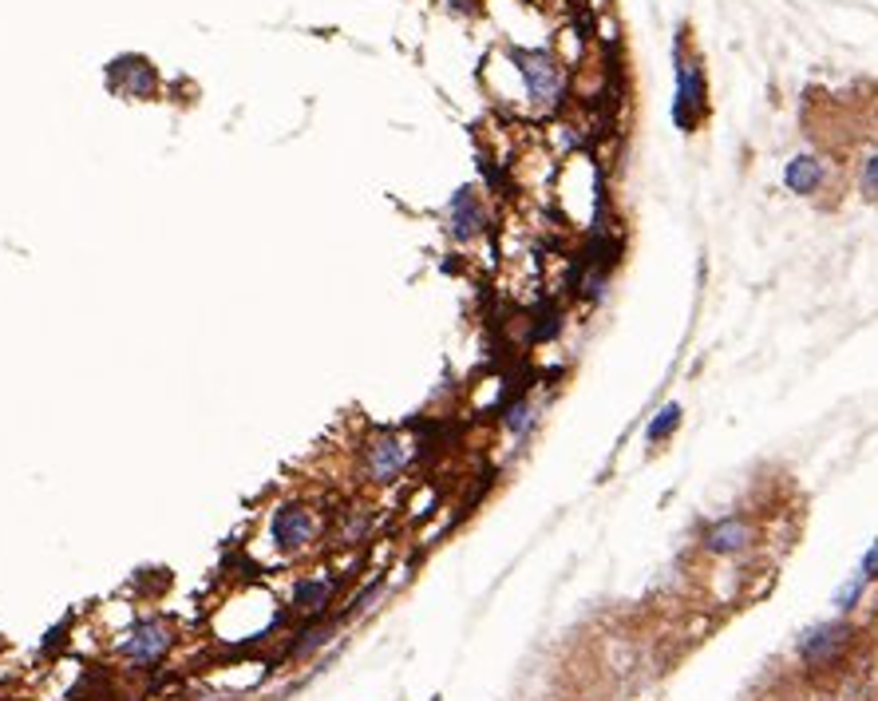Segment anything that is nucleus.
I'll return each mask as SVG.
<instances>
[{"label":"nucleus","mask_w":878,"mask_h":701,"mask_svg":"<svg viewBox=\"0 0 878 701\" xmlns=\"http://www.w3.org/2000/svg\"><path fill=\"white\" fill-rule=\"evenodd\" d=\"M369 535V511L364 508H348L340 515V527H337V543L340 547H353V543H364Z\"/></svg>","instance_id":"4468645a"},{"label":"nucleus","mask_w":878,"mask_h":701,"mask_svg":"<svg viewBox=\"0 0 878 701\" xmlns=\"http://www.w3.org/2000/svg\"><path fill=\"white\" fill-rule=\"evenodd\" d=\"M704 551L709 555H744L748 547L756 543V523L748 519V515H724V519H716L704 527Z\"/></svg>","instance_id":"6e6552de"},{"label":"nucleus","mask_w":878,"mask_h":701,"mask_svg":"<svg viewBox=\"0 0 878 701\" xmlns=\"http://www.w3.org/2000/svg\"><path fill=\"white\" fill-rule=\"evenodd\" d=\"M680 420H685V409H680L677 401L661 404V409H657V417H653L649 424H645V440H649V444H664V440H669V436H677Z\"/></svg>","instance_id":"f8f14e48"},{"label":"nucleus","mask_w":878,"mask_h":701,"mask_svg":"<svg viewBox=\"0 0 878 701\" xmlns=\"http://www.w3.org/2000/svg\"><path fill=\"white\" fill-rule=\"evenodd\" d=\"M123 67L131 72V80H127V96H155V88H159V75H155V67H151L147 60H123Z\"/></svg>","instance_id":"2eb2a0df"},{"label":"nucleus","mask_w":878,"mask_h":701,"mask_svg":"<svg viewBox=\"0 0 878 701\" xmlns=\"http://www.w3.org/2000/svg\"><path fill=\"white\" fill-rule=\"evenodd\" d=\"M866 587H871V582L863 579V571H855V574H851L847 582H843L839 590H835V598H831V603H835V611H839V614H851V611H859V603H863Z\"/></svg>","instance_id":"dca6fc26"},{"label":"nucleus","mask_w":878,"mask_h":701,"mask_svg":"<svg viewBox=\"0 0 878 701\" xmlns=\"http://www.w3.org/2000/svg\"><path fill=\"white\" fill-rule=\"evenodd\" d=\"M859 191H863L866 199H878V151H871V155L863 159V167H859Z\"/></svg>","instance_id":"f3484780"},{"label":"nucleus","mask_w":878,"mask_h":701,"mask_svg":"<svg viewBox=\"0 0 878 701\" xmlns=\"http://www.w3.org/2000/svg\"><path fill=\"white\" fill-rule=\"evenodd\" d=\"M269 539L277 551H301L317 539V515L305 503H277L269 515Z\"/></svg>","instance_id":"0eeeda50"},{"label":"nucleus","mask_w":878,"mask_h":701,"mask_svg":"<svg viewBox=\"0 0 878 701\" xmlns=\"http://www.w3.org/2000/svg\"><path fill=\"white\" fill-rule=\"evenodd\" d=\"M487 226H491V214H487V206H483L479 191L459 187L455 194H451V202H447V234H451V242L471 246V242H479L483 234H487Z\"/></svg>","instance_id":"423d86ee"},{"label":"nucleus","mask_w":878,"mask_h":701,"mask_svg":"<svg viewBox=\"0 0 878 701\" xmlns=\"http://www.w3.org/2000/svg\"><path fill=\"white\" fill-rule=\"evenodd\" d=\"M510 64H515L518 80H523L526 104L542 115H554L570 96V75L566 60L550 48H510Z\"/></svg>","instance_id":"f257e3e1"},{"label":"nucleus","mask_w":878,"mask_h":701,"mask_svg":"<svg viewBox=\"0 0 878 701\" xmlns=\"http://www.w3.org/2000/svg\"><path fill=\"white\" fill-rule=\"evenodd\" d=\"M443 8L455 16H475L483 8V0H443Z\"/></svg>","instance_id":"6ab92c4d"},{"label":"nucleus","mask_w":878,"mask_h":701,"mask_svg":"<svg viewBox=\"0 0 878 701\" xmlns=\"http://www.w3.org/2000/svg\"><path fill=\"white\" fill-rule=\"evenodd\" d=\"M170 642H175L170 622L159 619V614H147V619H139L123 638H119V654H123V662L131 666V670H155V666L167 658Z\"/></svg>","instance_id":"7ed1b4c3"},{"label":"nucleus","mask_w":878,"mask_h":701,"mask_svg":"<svg viewBox=\"0 0 878 701\" xmlns=\"http://www.w3.org/2000/svg\"><path fill=\"white\" fill-rule=\"evenodd\" d=\"M851 642H855V627H851V622H843V619H835V622H820V627L804 630L799 642H796V654H799V662H804V666L823 670V666L839 662L843 650H847Z\"/></svg>","instance_id":"39448f33"},{"label":"nucleus","mask_w":878,"mask_h":701,"mask_svg":"<svg viewBox=\"0 0 878 701\" xmlns=\"http://www.w3.org/2000/svg\"><path fill=\"white\" fill-rule=\"evenodd\" d=\"M783 187H788L796 199H812L827 187V159L815 155V151H804V155L788 159L783 163Z\"/></svg>","instance_id":"1a4fd4ad"},{"label":"nucleus","mask_w":878,"mask_h":701,"mask_svg":"<svg viewBox=\"0 0 878 701\" xmlns=\"http://www.w3.org/2000/svg\"><path fill=\"white\" fill-rule=\"evenodd\" d=\"M332 627H337V622H332V619H313L309 627H305L301 635L293 638V646H289V654H293V658H309L313 650H321V646H325V642H329Z\"/></svg>","instance_id":"ddd939ff"},{"label":"nucleus","mask_w":878,"mask_h":701,"mask_svg":"<svg viewBox=\"0 0 878 701\" xmlns=\"http://www.w3.org/2000/svg\"><path fill=\"white\" fill-rule=\"evenodd\" d=\"M332 595H337V574H309L293 582V611L297 614H325Z\"/></svg>","instance_id":"9d476101"},{"label":"nucleus","mask_w":878,"mask_h":701,"mask_svg":"<svg viewBox=\"0 0 878 701\" xmlns=\"http://www.w3.org/2000/svg\"><path fill=\"white\" fill-rule=\"evenodd\" d=\"M539 417H542V404L534 401V396H515V401H507L499 412L502 432H507L515 444H523L526 436L539 428Z\"/></svg>","instance_id":"9b49d317"},{"label":"nucleus","mask_w":878,"mask_h":701,"mask_svg":"<svg viewBox=\"0 0 878 701\" xmlns=\"http://www.w3.org/2000/svg\"><path fill=\"white\" fill-rule=\"evenodd\" d=\"M859 571H863L866 582H878V539L863 551V563H859Z\"/></svg>","instance_id":"a211bd4d"},{"label":"nucleus","mask_w":878,"mask_h":701,"mask_svg":"<svg viewBox=\"0 0 878 701\" xmlns=\"http://www.w3.org/2000/svg\"><path fill=\"white\" fill-rule=\"evenodd\" d=\"M361 463H364V476H369L372 484H392V479H400L408 471L412 448L400 440L396 432H372L361 448Z\"/></svg>","instance_id":"20e7f679"},{"label":"nucleus","mask_w":878,"mask_h":701,"mask_svg":"<svg viewBox=\"0 0 878 701\" xmlns=\"http://www.w3.org/2000/svg\"><path fill=\"white\" fill-rule=\"evenodd\" d=\"M672 75H677V96H672V123L677 131H696V123L709 112V80H704V67L696 60H688L685 48L677 44L672 52Z\"/></svg>","instance_id":"f03ea898"}]
</instances>
